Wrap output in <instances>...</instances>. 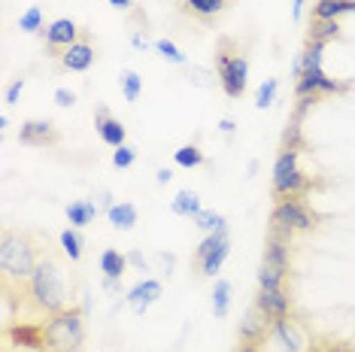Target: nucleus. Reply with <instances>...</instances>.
<instances>
[{"instance_id":"1","label":"nucleus","mask_w":355,"mask_h":352,"mask_svg":"<svg viewBox=\"0 0 355 352\" xmlns=\"http://www.w3.org/2000/svg\"><path fill=\"white\" fill-rule=\"evenodd\" d=\"M49 252L52 237L43 231L3 228V234H0V294H3V307L12 316L19 313L21 294H25V285L34 276L37 264Z\"/></svg>"},{"instance_id":"2","label":"nucleus","mask_w":355,"mask_h":352,"mask_svg":"<svg viewBox=\"0 0 355 352\" xmlns=\"http://www.w3.org/2000/svg\"><path fill=\"white\" fill-rule=\"evenodd\" d=\"M73 307L70 303V285H67V274H64V264L58 258V252L43 255V261L37 264L34 276L25 285L21 294V307L15 319H34V322H46L49 316L61 313V310Z\"/></svg>"},{"instance_id":"3","label":"nucleus","mask_w":355,"mask_h":352,"mask_svg":"<svg viewBox=\"0 0 355 352\" xmlns=\"http://www.w3.org/2000/svg\"><path fill=\"white\" fill-rule=\"evenodd\" d=\"M213 70H216V76H219L222 91L228 94L231 100L243 98L246 85H249V55L234 37H222L219 43H216Z\"/></svg>"},{"instance_id":"4","label":"nucleus","mask_w":355,"mask_h":352,"mask_svg":"<svg viewBox=\"0 0 355 352\" xmlns=\"http://www.w3.org/2000/svg\"><path fill=\"white\" fill-rule=\"evenodd\" d=\"M85 313L79 303L46 319V352H85Z\"/></svg>"},{"instance_id":"5","label":"nucleus","mask_w":355,"mask_h":352,"mask_svg":"<svg viewBox=\"0 0 355 352\" xmlns=\"http://www.w3.org/2000/svg\"><path fill=\"white\" fill-rule=\"evenodd\" d=\"M297 161H301V152L295 149H279L277 161H273V201H286V197H304L310 195L313 188H322V182L316 179V176L304 173L301 167H297Z\"/></svg>"},{"instance_id":"6","label":"nucleus","mask_w":355,"mask_h":352,"mask_svg":"<svg viewBox=\"0 0 355 352\" xmlns=\"http://www.w3.org/2000/svg\"><path fill=\"white\" fill-rule=\"evenodd\" d=\"M325 222V215L316 213L304 197H286V201H273L270 213V225H279L286 231H292L295 237L316 234L319 225Z\"/></svg>"},{"instance_id":"7","label":"nucleus","mask_w":355,"mask_h":352,"mask_svg":"<svg viewBox=\"0 0 355 352\" xmlns=\"http://www.w3.org/2000/svg\"><path fill=\"white\" fill-rule=\"evenodd\" d=\"M3 343H6V349L46 352V322H34V319H10V322L3 325Z\"/></svg>"},{"instance_id":"8","label":"nucleus","mask_w":355,"mask_h":352,"mask_svg":"<svg viewBox=\"0 0 355 352\" xmlns=\"http://www.w3.org/2000/svg\"><path fill=\"white\" fill-rule=\"evenodd\" d=\"M94 61H98V46H94L92 30L83 28V37L70 49H64V55L58 58V67L67 70V73H85V70L94 67Z\"/></svg>"},{"instance_id":"9","label":"nucleus","mask_w":355,"mask_h":352,"mask_svg":"<svg viewBox=\"0 0 355 352\" xmlns=\"http://www.w3.org/2000/svg\"><path fill=\"white\" fill-rule=\"evenodd\" d=\"M273 340H279L282 352H306L313 334L306 331L304 316L297 313V316H286V319H277V322H273Z\"/></svg>"},{"instance_id":"10","label":"nucleus","mask_w":355,"mask_h":352,"mask_svg":"<svg viewBox=\"0 0 355 352\" xmlns=\"http://www.w3.org/2000/svg\"><path fill=\"white\" fill-rule=\"evenodd\" d=\"M43 37H46V55H49L52 61H58L64 49H70V46L83 37V28H79L73 19H55L46 25Z\"/></svg>"},{"instance_id":"11","label":"nucleus","mask_w":355,"mask_h":352,"mask_svg":"<svg viewBox=\"0 0 355 352\" xmlns=\"http://www.w3.org/2000/svg\"><path fill=\"white\" fill-rule=\"evenodd\" d=\"M349 91V82H337V79H331L325 70H306L295 79V98H306V94H319L322 100L328 98V94H343Z\"/></svg>"},{"instance_id":"12","label":"nucleus","mask_w":355,"mask_h":352,"mask_svg":"<svg viewBox=\"0 0 355 352\" xmlns=\"http://www.w3.org/2000/svg\"><path fill=\"white\" fill-rule=\"evenodd\" d=\"M270 340H273V319H268L252 303V307L246 310V316H243V322H240V328H237V343H252V346H261L264 349Z\"/></svg>"},{"instance_id":"13","label":"nucleus","mask_w":355,"mask_h":352,"mask_svg":"<svg viewBox=\"0 0 355 352\" xmlns=\"http://www.w3.org/2000/svg\"><path fill=\"white\" fill-rule=\"evenodd\" d=\"M19 140L34 149H52L61 143V131L55 127L52 118H28L19 127Z\"/></svg>"},{"instance_id":"14","label":"nucleus","mask_w":355,"mask_h":352,"mask_svg":"<svg viewBox=\"0 0 355 352\" xmlns=\"http://www.w3.org/2000/svg\"><path fill=\"white\" fill-rule=\"evenodd\" d=\"M252 303L268 319H273V322H277V319H286V316H297L295 298L288 289H258Z\"/></svg>"},{"instance_id":"15","label":"nucleus","mask_w":355,"mask_h":352,"mask_svg":"<svg viewBox=\"0 0 355 352\" xmlns=\"http://www.w3.org/2000/svg\"><path fill=\"white\" fill-rule=\"evenodd\" d=\"M182 15H189L191 21H198L200 28H213L216 21L228 12L231 0H176Z\"/></svg>"},{"instance_id":"16","label":"nucleus","mask_w":355,"mask_h":352,"mask_svg":"<svg viewBox=\"0 0 355 352\" xmlns=\"http://www.w3.org/2000/svg\"><path fill=\"white\" fill-rule=\"evenodd\" d=\"M94 131H98V137H101L103 143H107V146H112V149L125 146V140H128L125 125H122L116 116L110 113V107H107V103H101V107H98V113H94Z\"/></svg>"},{"instance_id":"17","label":"nucleus","mask_w":355,"mask_h":352,"mask_svg":"<svg viewBox=\"0 0 355 352\" xmlns=\"http://www.w3.org/2000/svg\"><path fill=\"white\" fill-rule=\"evenodd\" d=\"M158 298H161V283L158 279H140L137 285L128 289V303H131L134 313H146Z\"/></svg>"},{"instance_id":"18","label":"nucleus","mask_w":355,"mask_h":352,"mask_svg":"<svg viewBox=\"0 0 355 352\" xmlns=\"http://www.w3.org/2000/svg\"><path fill=\"white\" fill-rule=\"evenodd\" d=\"M355 12V0H316L310 6V19L319 21H340L343 15Z\"/></svg>"},{"instance_id":"19","label":"nucleus","mask_w":355,"mask_h":352,"mask_svg":"<svg viewBox=\"0 0 355 352\" xmlns=\"http://www.w3.org/2000/svg\"><path fill=\"white\" fill-rule=\"evenodd\" d=\"M292 258H295V243H292V240H282V237L268 234V240H264V258L261 261L279 264V267H292Z\"/></svg>"},{"instance_id":"20","label":"nucleus","mask_w":355,"mask_h":352,"mask_svg":"<svg viewBox=\"0 0 355 352\" xmlns=\"http://www.w3.org/2000/svg\"><path fill=\"white\" fill-rule=\"evenodd\" d=\"M292 279V267H279V264L261 261L258 267V289H288Z\"/></svg>"},{"instance_id":"21","label":"nucleus","mask_w":355,"mask_h":352,"mask_svg":"<svg viewBox=\"0 0 355 352\" xmlns=\"http://www.w3.org/2000/svg\"><path fill=\"white\" fill-rule=\"evenodd\" d=\"M228 255H231V243H228V234H225L219 243L213 246V249H209V255L204 258V264H200L198 267V276L200 279H209V276H216L222 270V264L228 261Z\"/></svg>"},{"instance_id":"22","label":"nucleus","mask_w":355,"mask_h":352,"mask_svg":"<svg viewBox=\"0 0 355 352\" xmlns=\"http://www.w3.org/2000/svg\"><path fill=\"white\" fill-rule=\"evenodd\" d=\"M343 37V28L340 21H319V19H310V30H306V43H319V46H328L334 39Z\"/></svg>"},{"instance_id":"23","label":"nucleus","mask_w":355,"mask_h":352,"mask_svg":"<svg viewBox=\"0 0 355 352\" xmlns=\"http://www.w3.org/2000/svg\"><path fill=\"white\" fill-rule=\"evenodd\" d=\"M67 222H70V228H85V225H92L94 219H98V213H101V206L94 204V201H70L67 204Z\"/></svg>"},{"instance_id":"24","label":"nucleus","mask_w":355,"mask_h":352,"mask_svg":"<svg viewBox=\"0 0 355 352\" xmlns=\"http://www.w3.org/2000/svg\"><path fill=\"white\" fill-rule=\"evenodd\" d=\"M107 219H110L112 228L131 231V228L137 225V219H140V210H137L131 201H119V204H112L110 210H107Z\"/></svg>"},{"instance_id":"25","label":"nucleus","mask_w":355,"mask_h":352,"mask_svg":"<svg viewBox=\"0 0 355 352\" xmlns=\"http://www.w3.org/2000/svg\"><path fill=\"white\" fill-rule=\"evenodd\" d=\"M101 270H103V276H107V283H122V276L128 270V255H122L119 249H103Z\"/></svg>"},{"instance_id":"26","label":"nucleus","mask_w":355,"mask_h":352,"mask_svg":"<svg viewBox=\"0 0 355 352\" xmlns=\"http://www.w3.org/2000/svg\"><path fill=\"white\" fill-rule=\"evenodd\" d=\"M58 243H61V252H64V258H70V261H83V249H85V237L79 234V228H64L61 234H58Z\"/></svg>"},{"instance_id":"27","label":"nucleus","mask_w":355,"mask_h":352,"mask_svg":"<svg viewBox=\"0 0 355 352\" xmlns=\"http://www.w3.org/2000/svg\"><path fill=\"white\" fill-rule=\"evenodd\" d=\"M173 164L176 167H185V170H195V167H209L207 155L200 152L198 143H185V146H180L173 152Z\"/></svg>"},{"instance_id":"28","label":"nucleus","mask_w":355,"mask_h":352,"mask_svg":"<svg viewBox=\"0 0 355 352\" xmlns=\"http://www.w3.org/2000/svg\"><path fill=\"white\" fill-rule=\"evenodd\" d=\"M171 210H173L176 215H185V219H195V215L204 210V206H200V197L195 195V191H191V188H182L180 195L173 197Z\"/></svg>"},{"instance_id":"29","label":"nucleus","mask_w":355,"mask_h":352,"mask_svg":"<svg viewBox=\"0 0 355 352\" xmlns=\"http://www.w3.org/2000/svg\"><path fill=\"white\" fill-rule=\"evenodd\" d=\"M279 149H295V152H306V149H310V143H306L304 127H301V122H297V118H288L286 131H282Z\"/></svg>"},{"instance_id":"30","label":"nucleus","mask_w":355,"mask_h":352,"mask_svg":"<svg viewBox=\"0 0 355 352\" xmlns=\"http://www.w3.org/2000/svg\"><path fill=\"white\" fill-rule=\"evenodd\" d=\"M191 225H195L198 231H204V234H216V231H228V219H225L222 213L200 210L195 219H191Z\"/></svg>"},{"instance_id":"31","label":"nucleus","mask_w":355,"mask_h":352,"mask_svg":"<svg viewBox=\"0 0 355 352\" xmlns=\"http://www.w3.org/2000/svg\"><path fill=\"white\" fill-rule=\"evenodd\" d=\"M231 310V283L228 279H216V289H213V313L216 319H225Z\"/></svg>"},{"instance_id":"32","label":"nucleus","mask_w":355,"mask_h":352,"mask_svg":"<svg viewBox=\"0 0 355 352\" xmlns=\"http://www.w3.org/2000/svg\"><path fill=\"white\" fill-rule=\"evenodd\" d=\"M119 82H122V94H125L128 103L140 100V94H143V76L137 73V70H122V73H119Z\"/></svg>"},{"instance_id":"33","label":"nucleus","mask_w":355,"mask_h":352,"mask_svg":"<svg viewBox=\"0 0 355 352\" xmlns=\"http://www.w3.org/2000/svg\"><path fill=\"white\" fill-rule=\"evenodd\" d=\"M152 49H155L167 64H176V67H185V64H189L185 52L173 43V39H155V43H152Z\"/></svg>"},{"instance_id":"34","label":"nucleus","mask_w":355,"mask_h":352,"mask_svg":"<svg viewBox=\"0 0 355 352\" xmlns=\"http://www.w3.org/2000/svg\"><path fill=\"white\" fill-rule=\"evenodd\" d=\"M19 28H21V30H28V34H43V30H46L43 10H40V6H31L28 12H21V19H19Z\"/></svg>"},{"instance_id":"35","label":"nucleus","mask_w":355,"mask_h":352,"mask_svg":"<svg viewBox=\"0 0 355 352\" xmlns=\"http://www.w3.org/2000/svg\"><path fill=\"white\" fill-rule=\"evenodd\" d=\"M277 88H279V79H264L261 88L255 94V107L258 109H268L273 100H277Z\"/></svg>"},{"instance_id":"36","label":"nucleus","mask_w":355,"mask_h":352,"mask_svg":"<svg viewBox=\"0 0 355 352\" xmlns=\"http://www.w3.org/2000/svg\"><path fill=\"white\" fill-rule=\"evenodd\" d=\"M322 352H355V343L340 340V337H331V334H316Z\"/></svg>"},{"instance_id":"37","label":"nucleus","mask_w":355,"mask_h":352,"mask_svg":"<svg viewBox=\"0 0 355 352\" xmlns=\"http://www.w3.org/2000/svg\"><path fill=\"white\" fill-rule=\"evenodd\" d=\"M134 161H137V149H134V146H128V143L112 152V164H116L119 170H128V167H131Z\"/></svg>"},{"instance_id":"38","label":"nucleus","mask_w":355,"mask_h":352,"mask_svg":"<svg viewBox=\"0 0 355 352\" xmlns=\"http://www.w3.org/2000/svg\"><path fill=\"white\" fill-rule=\"evenodd\" d=\"M191 82L195 85H200V88H207V85H213L209 82V79H216V82H219V76H216V70H207V67H191Z\"/></svg>"},{"instance_id":"39","label":"nucleus","mask_w":355,"mask_h":352,"mask_svg":"<svg viewBox=\"0 0 355 352\" xmlns=\"http://www.w3.org/2000/svg\"><path fill=\"white\" fill-rule=\"evenodd\" d=\"M55 103H58V107H73L76 94L70 91V88H58V91H55Z\"/></svg>"},{"instance_id":"40","label":"nucleus","mask_w":355,"mask_h":352,"mask_svg":"<svg viewBox=\"0 0 355 352\" xmlns=\"http://www.w3.org/2000/svg\"><path fill=\"white\" fill-rule=\"evenodd\" d=\"M21 91H25V79H15V82L10 85V88H6V103H15V100H19V94Z\"/></svg>"},{"instance_id":"41","label":"nucleus","mask_w":355,"mask_h":352,"mask_svg":"<svg viewBox=\"0 0 355 352\" xmlns=\"http://www.w3.org/2000/svg\"><path fill=\"white\" fill-rule=\"evenodd\" d=\"M131 46L134 49H149V39H146V30H131Z\"/></svg>"},{"instance_id":"42","label":"nucleus","mask_w":355,"mask_h":352,"mask_svg":"<svg viewBox=\"0 0 355 352\" xmlns=\"http://www.w3.org/2000/svg\"><path fill=\"white\" fill-rule=\"evenodd\" d=\"M128 264H134V267H140V270H146V267H149V264H146V258H143V255L137 252V249H131V252H128Z\"/></svg>"},{"instance_id":"43","label":"nucleus","mask_w":355,"mask_h":352,"mask_svg":"<svg viewBox=\"0 0 355 352\" xmlns=\"http://www.w3.org/2000/svg\"><path fill=\"white\" fill-rule=\"evenodd\" d=\"M171 179H173V170H167V167H161V170L155 173V182H158V186H167Z\"/></svg>"},{"instance_id":"44","label":"nucleus","mask_w":355,"mask_h":352,"mask_svg":"<svg viewBox=\"0 0 355 352\" xmlns=\"http://www.w3.org/2000/svg\"><path fill=\"white\" fill-rule=\"evenodd\" d=\"M234 127H237V125H234V118H222V122H219V131L225 134V137H231Z\"/></svg>"},{"instance_id":"45","label":"nucleus","mask_w":355,"mask_h":352,"mask_svg":"<svg viewBox=\"0 0 355 352\" xmlns=\"http://www.w3.org/2000/svg\"><path fill=\"white\" fill-rule=\"evenodd\" d=\"M231 352H261V346H252V343H237Z\"/></svg>"},{"instance_id":"46","label":"nucleus","mask_w":355,"mask_h":352,"mask_svg":"<svg viewBox=\"0 0 355 352\" xmlns=\"http://www.w3.org/2000/svg\"><path fill=\"white\" fill-rule=\"evenodd\" d=\"M116 10H134V0H110Z\"/></svg>"},{"instance_id":"47","label":"nucleus","mask_w":355,"mask_h":352,"mask_svg":"<svg viewBox=\"0 0 355 352\" xmlns=\"http://www.w3.org/2000/svg\"><path fill=\"white\" fill-rule=\"evenodd\" d=\"M306 352H322V346H319V337L313 334V340H310V346H306Z\"/></svg>"},{"instance_id":"48","label":"nucleus","mask_w":355,"mask_h":352,"mask_svg":"<svg viewBox=\"0 0 355 352\" xmlns=\"http://www.w3.org/2000/svg\"><path fill=\"white\" fill-rule=\"evenodd\" d=\"M301 12H304V0H295V19H301Z\"/></svg>"}]
</instances>
